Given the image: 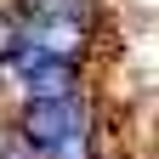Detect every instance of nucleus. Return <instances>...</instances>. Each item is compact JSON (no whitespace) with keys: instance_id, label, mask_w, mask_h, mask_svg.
I'll return each mask as SVG.
<instances>
[{"instance_id":"nucleus-1","label":"nucleus","mask_w":159,"mask_h":159,"mask_svg":"<svg viewBox=\"0 0 159 159\" xmlns=\"http://www.w3.org/2000/svg\"><path fill=\"white\" fill-rule=\"evenodd\" d=\"M80 125H85V102H80L74 91H63V97H29L23 136H29L34 148H46V142H57V136H68Z\"/></svg>"},{"instance_id":"nucleus-3","label":"nucleus","mask_w":159,"mask_h":159,"mask_svg":"<svg viewBox=\"0 0 159 159\" xmlns=\"http://www.w3.org/2000/svg\"><path fill=\"white\" fill-rule=\"evenodd\" d=\"M17 46H23V23H17L11 11H0V63H6Z\"/></svg>"},{"instance_id":"nucleus-2","label":"nucleus","mask_w":159,"mask_h":159,"mask_svg":"<svg viewBox=\"0 0 159 159\" xmlns=\"http://www.w3.org/2000/svg\"><path fill=\"white\" fill-rule=\"evenodd\" d=\"M23 91H29V97H63V91H74V57L46 51V57L23 74Z\"/></svg>"}]
</instances>
